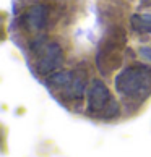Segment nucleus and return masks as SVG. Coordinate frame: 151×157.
Instances as JSON below:
<instances>
[{"label":"nucleus","mask_w":151,"mask_h":157,"mask_svg":"<svg viewBox=\"0 0 151 157\" xmlns=\"http://www.w3.org/2000/svg\"><path fill=\"white\" fill-rule=\"evenodd\" d=\"M115 91L132 101H145L151 94V67L132 65L124 68L114 79Z\"/></svg>","instance_id":"f257e3e1"},{"label":"nucleus","mask_w":151,"mask_h":157,"mask_svg":"<svg viewBox=\"0 0 151 157\" xmlns=\"http://www.w3.org/2000/svg\"><path fill=\"white\" fill-rule=\"evenodd\" d=\"M125 42L127 36L120 26H111L104 33L96 54V65L102 75H109L122 65V50Z\"/></svg>","instance_id":"f03ea898"},{"label":"nucleus","mask_w":151,"mask_h":157,"mask_svg":"<svg viewBox=\"0 0 151 157\" xmlns=\"http://www.w3.org/2000/svg\"><path fill=\"white\" fill-rule=\"evenodd\" d=\"M49 86L63 94L68 101H80L88 91V75L85 70H57L50 73Z\"/></svg>","instance_id":"7ed1b4c3"},{"label":"nucleus","mask_w":151,"mask_h":157,"mask_svg":"<svg viewBox=\"0 0 151 157\" xmlns=\"http://www.w3.org/2000/svg\"><path fill=\"white\" fill-rule=\"evenodd\" d=\"M86 105L88 113L97 118H114L119 115V105L111 91L101 79H93L86 91Z\"/></svg>","instance_id":"20e7f679"},{"label":"nucleus","mask_w":151,"mask_h":157,"mask_svg":"<svg viewBox=\"0 0 151 157\" xmlns=\"http://www.w3.org/2000/svg\"><path fill=\"white\" fill-rule=\"evenodd\" d=\"M31 52L34 55V67L39 75H49L57 71L65 60L60 44L46 37L33 40Z\"/></svg>","instance_id":"39448f33"},{"label":"nucleus","mask_w":151,"mask_h":157,"mask_svg":"<svg viewBox=\"0 0 151 157\" xmlns=\"http://www.w3.org/2000/svg\"><path fill=\"white\" fill-rule=\"evenodd\" d=\"M49 21V7L46 5H34L25 15V23L31 31H39L47 26Z\"/></svg>","instance_id":"423d86ee"},{"label":"nucleus","mask_w":151,"mask_h":157,"mask_svg":"<svg viewBox=\"0 0 151 157\" xmlns=\"http://www.w3.org/2000/svg\"><path fill=\"white\" fill-rule=\"evenodd\" d=\"M132 29L137 33L151 34V13H137L130 18Z\"/></svg>","instance_id":"0eeeda50"},{"label":"nucleus","mask_w":151,"mask_h":157,"mask_svg":"<svg viewBox=\"0 0 151 157\" xmlns=\"http://www.w3.org/2000/svg\"><path fill=\"white\" fill-rule=\"evenodd\" d=\"M140 55H141V59L151 62V47H141L140 49Z\"/></svg>","instance_id":"6e6552de"},{"label":"nucleus","mask_w":151,"mask_h":157,"mask_svg":"<svg viewBox=\"0 0 151 157\" xmlns=\"http://www.w3.org/2000/svg\"><path fill=\"white\" fill-rule=\"evenodd\" d=\"M141 5L143 7H151V0H141Z\"/></svg>","instance_id":"1a4fd4ad"}]
</instances>
